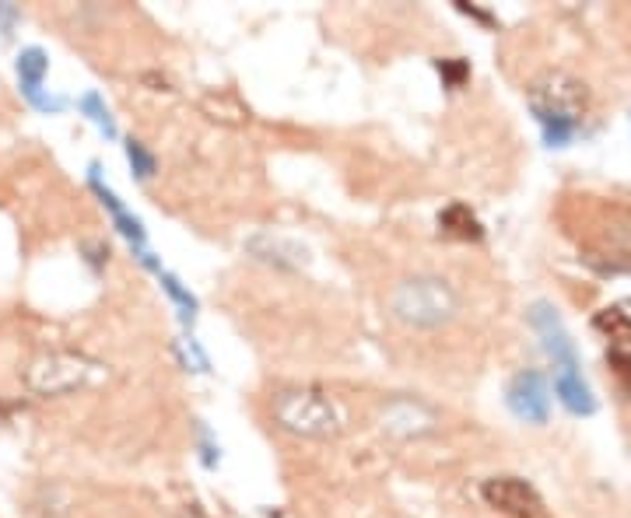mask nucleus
I'll list each match as a JSON object with an SVG mask.
<instances>
[{
    "instance_id": "obj_1",
    "label": "nucleus",
    "mask_w": 631,
    "mask_h": 518,
    "mask_svg": "<svg viewBox=\"0 0 631 518\" xmlns=\"http://www.w3.org/2000/svg\"><path fill=\"white\" fill-rule=\"evenodd\" d=\"M386 308L407 330L432 333L459 316L464 298H459V291L446 278H439V273H414V278H400L389 287Z\"/></svg>"
},
{
    "instance_id": "obj_2",
    "label": "nucleus",
    "mask_w": 631,
    "mask_h": 518,
    "mask_svg": "<svg viewBox=\"0 0 631 518\" xmlns=\"http://www.w3.org/2000/svg\"><path fill=\"white\" fill-rule=\"evenodd\" d=\"M586 98H589L586 84H579L575 78L561 71H551L530 84V109L544 130L548 148H569V141L583 127Z\"/></svg>"
},
{
    "instance_id": "obj_3",
    "label": "nucleus",
    "mask_w": 631,
    "mask_h": 518,
    "mask_svg": "<svg viewBox=\"0 0 631 518\" xmlns=\"http://www.w3.org/2000/svg\"><path fill=\"white\" fill-rule=\"evenodd\" d=\"M270 417L288 435L309 442H330L344 431V417H340L337 403L313 386H284L270 392Z\"/></svg>"
},
{
    "instance_id": "obj_4",
    "label": "nucleus",
    "mask_w": 631,
    "mask_h": 518,
    "mask_svg": "<svg viewBox=\"0 0 631 518\" xmlns=\"http://www.w3.org/2000/svg\"><path fill=\"white\" fill-rule=\"evenodd\" d=\"M92 375H95V361L81 354L54 351V354H39L25 368V386L36 396H67L81 389Z\"/></svg>"
},
{
    "instance_id": "obj_5",
    "label": "nucleus",
    "mask_w": 631,
    "mask_h": 518,
    "mask_svg": "<svg viewBox=\"0 0 631 518\" xmlns=\"http://www.w3.org/2000/svg\"><path fill=\"white\" fill-rule=\"evenodd\" d=\"M379 427L394 438H424L439 431V413L429 403L411 400V396H394L379 410Z\"/></svg>"
},
{
    "instance_id": "obj_6",
    "label": "nucleus",
    "mask_w": 631,
    "mask_h": 518,
    "mask_svg": "<svg viewBox=\"0 0 631 518\" xmlns=\"http://www.w3.org/2000/svg\"><path fill=\"white\" fill-rule=\"evenodd\" d=\"M89 183H92V189H95V197L102 200V207L109 211V217H113V224H116V232L124 235L127 242H130V249L138 252V259L148 267V270H155V273H162V267H159V259L148 252V232H144V221L138 217V214H130L124 203H119V197L113 193V189L102 183V176H98V165H92V176H89Z\"/></svg>"
},
{
    "instance_id": "obj_7",
    "label": "nucleus",
    "mask_w": 631,
    "mask_h": 518,
    "mask_svg": "<svg viewBox=\"0 0 631 518\" xmlns=\"http://www.w3.org/2000/svg\"><path fill=\"white\" fill-rule=\"evenodd\" d=\"M505 403L526 424H548L551 417V386L540 372H519L505 389Z\"/></svg>"
},
{
    "instance_id": "obj_8",
    "label": "nucleus",
    "mask_w": 631,
    "mask_h": 518,
    "mask_svg": "<svg viewBox=\"0 0 631 518\" xmlns=\"http://www.w3.org/2000/svg\"><path fill=\"white\" fill-rule=\"evenodd\" d=\"M530 322H534V330H537V337L544 343V351H548L551 361H554V372H579L575 343H572L565 322H561V316L554 313V308L537 302L534 313H530Z\"/></svg>"
},
{
    "instance_id": "obj_9",
    "label": "nucleus",
    "mask_w": 631,
    "mask_h": 518,
    "mask_svg": "<svg viewBox=\"0 0 631 518\" xmlns=\"http://www.w3.org/2000/svg\"><path fill=\"white\" fill-rule=\"evenodd\" d=\"M484 501L491 508L509 511V515H519V518H530L540 508V497L530 483H523L516 476H494L484 483Z\"/></svg>"
},
{
    "instance_id": "obj_10",
    "label": "nucleus",
    "mask_w": 631,
    "mask_h": 518,
    "mask_svg": "<svg viewBox=\"0 0 631 518\" xmlns=\"http://www.w3.org/2000/svg\"><path fill=\"white\" fill-rule=\"evenodd\" d=\"M554 396L561 400V407L569 413H579V417L596 410V396L586 386L583 372H554Z\"/></svg>"
},
{
    "instance_id": "obj_11",
    "label": "nucleus",
    "mask_w": 631,
    "mask_h": 518,
    "mask_svg": "<svg viewBox=\"0 0 631 518\" xmlns=\"http://www.w3.org/2000/svg\"><path fill=\"white\" fill-rule=\"evenodd\" d=\"M439 232L449 238H464V242H477L484 235V224L477 221V214L467 203H449L446 211L439 214Z\"/></svg>"
},
{
    "instance_id": "obj_12",
    "label": "nucleus",
    "mask_w": 631,
    "mask_h": 518,
    "mask_svg": "<svg viewBox=\"0 0 631 518\" xmlns=\"http://www.w3.org/2000/svg\"><path fill=\"white\" fill-rule=\"evenodd\" d=\"M159 281H162V287H165V295L173 298V305L179 308V322H183V326H194V319H197V298L183 287L179 278H173V273L162 270Z\"/></svg>"
},
{
    "instance_id": "obj_13",
    "label": "nucleus",
    "mask_w": 631,
    "mask_h": 518,
    "mask_svg": "<svg viewBox=\"0 0 631 518\" xmlns=\"http://www.w3.org/2000/svg\"><path fill=\"white\" fill-rule=\"evenodd\" d=\"M124 151H127V162H130V168H133V179L138 183H151L155 179V172H159V158L151 154L141 141H130L124 144Z\"/></svg>"
},
{
    "instance_id": "obj_14",
    "label": "nucleus",
    "mask_w": 631,
    "mask_h": 518,
    "mask_svg": "<svg viewBox=\"0 0 631 518\" xmlns=\"http://www.w3.org/2000/svg\"><path fill=\"white\" fill-rule=\"evenodd\" d=\"M596 322V330L607 333L610 340H618V343H631V316L621 313V308H604L600 316L593 319Z\"/></svg>"
},
{
    "instance_id": "obj_15",
    "label": "nucleus",
    "mask_w": 631,
    "mask_h": 518,
    "mask_svg": "<svg viewBox=\"0 0 631 518\" xmlns=\"http://www.w3.org/2000/svg\"><path fill=\"white\" fill-rule=\"evenodd\" d=\"M78 109L92 119V123L106 133V137H116V123H113V113H109V106L102 102V95L98 92H89V95H81V102H78Z\"/></svg>"
},
{
    "instance_id": "obj_16",
    "label": "nucleus",
    "mask_w": 631,
    "mask_h": 518,
    "mask_svg": "<svg viewBox=\"0 0 631 518\" xmlns=\"http://www.w3.org/2000/svg\"><path fill=\"white\" fill-rule=\"evenodd\" d=\"M435 67H439V74L446 78L449 89H459V84H464V81H467V74H470L464 60H439Z\"/></svg>"
},
{
    "instance_id": "obj_17",
    "label": "nucleus",
    "mask_w": 631,
    "mask_h": 518,
    "mask_svg": "<svg viewBox=\"0 0 631 518\" xmlns=\"http://www.w3.org/2000/svg\"><path fill=\"white\" fill-rule=\"evenodd\" d=\"M14 25H19V8L0 4V43H8V39H11Z\"/></svg>"
},
{
    "instance_id": "obj_18",
    "label": "nucleus",
    "mask_w": 631,
    "mask_h": 518,
    "mask_svg": "<svg viewBox=\"0 0 631 518\" xmlns=\"http://www.w3.org/2000/svg\"><path fill=\"white\" fill-rule=\"evenodd\" d=\"M200 459H203V466H208V470H214L218 466V445L211 442V435H208V427H200Z\"/></svg>"
},
{
    "instance_id": "obj_19",
    "label": "nucleus",
    "mask_w": 631,
    "mask_h": 518,
    "mask_svg": "<svg viewBox=\"0 0 631 518\" xmlns=\"http://www.w3.org/2000/svg\"><path fill=\"white\" fill-rule=\"evenodd\" d=\"M84 249H89L92 256H89V263L98 270L102 263H109V249L106 246H102V242H89V246H84Z\"/></svg>"
},
{
    "instance_id": "obj_20",
    "label": "nucleus",
    "mask_w": 631,
    "mask_h": 518,
    "mask_svg": "<svg viewBox=\"0 0 631 518\" xmlns=\"http://www.w3.org/2000/svg\"><path fill=\"white\" fill-rule=\"evenodd\" d=\"M610 361H614V365H621V368H618V375H621V378H628V389H631V357H628V354H621V351H614V354H610Z\"/></svg>"
},
{
    "instance_id": "obj_21",
    "label": "nucleus",
    "mask_w": 631,
    "mask_h": 518,
    "mask_svg": "<svg viewBox=\"0 0 631 518\" xmlns=\"http://www.w3.org/2000/svg\"><path fill=\"white\" fill-rule=\"evenodd\" d=\"M179 518H200V515H179Z\"/></svg>"
}]
</instances>
